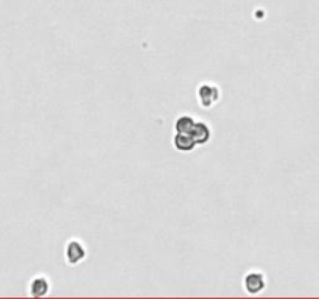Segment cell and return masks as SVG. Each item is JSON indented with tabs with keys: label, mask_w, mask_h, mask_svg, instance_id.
Instances as JSON below:
<instances>
[{
	"label": "cell",
	"mask_w": 319,
	"mask_h": 299,
	"mask_svg": "<svg viewBox=\"0 0 319 299\" xmlns=\"http://www.w3.org/2000/svg\"><path fill=\"white\" fill-rule=\"evenodd\" d=\"M196 95H198L199 106L204 108V109H209V108L215 106L218 102H220V98H221V89L218 87L215 83L204 81V83H201V84L198 86Z\"/></svg>",
	"instance_id": "1"
},
{
	"label": "cell",
	"mask_w": 319,
	"mask_h": 299,
	"mask_svg": "<svg viewBox=\"0 0 319 299\" xmlns=\"http://www.w3.org/2000/svg\"><path fill=\"white\" fill-rule=\"evenodd\" d=\"M87 256V251H86V246L81 240H78V238H71V240L67 242L66 248H64V257H66V262L67 265H78L81 263Z\"/></svg>",
	"instance_id": "2"
},
{
	"label": "cell",
	"mask_w": 319,
	"mask_h": 299,
	"mask_svg": "<svg viewBox=\"0 0 319 299\" xmlns=\"http://www.w3.org/2000/svg\"><path fill=\"white\" fill-rule=\"evenodd\" d=\"M266 276L263 271H258V270H252L245 274L243 277V287L245 290L249 295H258L262 293L265 288H266Z\"/></svg>",
	"instance_id": "3"
},
{
	"label": "cell",
	"mask_w": 319,
	"mask_h": 299,
	"mask_svg": "<svg viewBox=\"0 0 319 299\" xmlns=\"http://www.w3.org/2000/svg\"><path fill=\"white\" fill-rule=\"evenodd\" d=\"M190 136L195 139L196 145H206L212 137V129L206 122L198 120V122H195V125L192 128Z\"/></svg>",
	"instance_id": "4"
},
{
	"label": "cell",
	"mask_w": 319,
	"mask_h": 299,
	"mask_svg": "<svg viewBox=\"0 0 319 299\" xmlns=\"http://www.w3.org/2000/svg\"><path fill=\"white\" fill-rule=\"evenodd\" d=\"M173 147L181 153H190V151H193V148L196 147V142L188 133H175Z\"/></svg>",
	"instance_id": "5"
},
{
	"label": "cell",
	"mask_w": 319,
	"mask_h": 299,
	"mask_svg": "<svg viewBox=\"0 0 319 299\" xmlns=\"http://www.w3.org/2000/svg\"><path fill=\"white\" fill-rule=\"evenodd\" d=\"M50 292V282L44 276L35 277L30 284V295L32 296H45Z\"/></svg>",
	"instance_id": "6"
},
{
	"label": "cell",
	"mask_w": 319,
	"mask_h": 299,
	"mask_svg": "<svg viewBox=\"0 0 319 299\" xmlns=\"http://www.w3.org/2000/svg\"><path fill=\"white\" fill-rule=\"evenodd\" d=\"M195 118L192 115H181L175 122V133H188L190 134L192 128L195 125Z\"/></svg>",
	"instance_id": "7"
}]
</instances>
